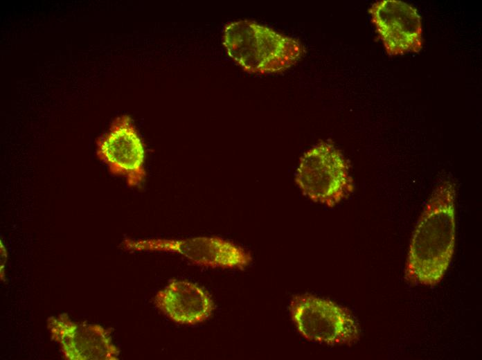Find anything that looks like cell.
<instances>
[{
	"mask_svg": "<svg viewBox=\"0 0 482 360\" xmlns=\"http://www.w3.org/2000/svg\"><path fill=\"white\" fill-rule=\"evenodd\" d=\"M456 186L452 179L431 192L413 231L404 267L410 284L434 287L444 278L456 241Z\"/></svg>",
	"mask_w": 482,
	"mask_h": 360,
	"instance_id": "cell-1",
	"label": "cell"
},
{
	"mask_svg": "<svg viewBox=\"0 0 482 360\" xmlns=\"http://www.w3.org/2000/svg\"><path fill=\"white\" fill-rule=\"evenodd\" d=\"M223 44L238 65L255 74L285 71L297 63L305 52L298 39L247 19L232 21L224 26Z\"/></svg>",
	"mask_w": 482,
	"mask_h": 360,
	"instance_id": "cell-2",
	"label": "cell"
},
{
	"mask_svg": "<svg viewBox=\"0 0 482 360\" xmlns=\"http://www.w3.org/2000/svg\"><path fill=\"white\" fill-rule=\"evenodd\" d=\"M294 181L310 200L330 208L349 197L355 189L348 162L340 150L325 141L303 153Z\"/></svg>",
	"mask_w": 482,
	"mask_h": 360,
	"instance_id": "cell-3",
	"label": "cell"
},
{
	"mask_svg": "<svg viewBox=\"0 0 482 360\" xmlns=\"http://www.w3.org/2000/svg\"><path fill=\"white\" fill-rule=\"evenodd\" d=\"M292 319L309 341L328 345H350L360 337L355 316L335 302L312 294L296 295L289 303Z\"/></svg>",
	"mask_w": 482,
	"mask_h": 360,
	"instance_id": "cell-4",
	"label": "cell"
},
{
	"mask_svg": "<svg viewBox=\"0 0 482 360\" xmlns=\"http://www.w3.org/2000/svg\"><path fill=\"white\" fill-rule=\"evenodd\" d=\"M123 246L129 251L177 253L196 264L211 268L243 269L252 261V257L247 251L219 237L141 240L127 239Z\"/></svg>",
	"mask_w": 482,
	"mask_h": 360,
	"instance_id": "cell-5",
	"label": "cell"
},
{
	"mask_svg": "<svg viewBox=\"0 0 482 360\" xmlns=\"http://www.w3.org/2000/svg\"><path fill=\"white\" fill-rule=\"evenodd\" d=\"M96 154L109 172L125 178L129 186H140L145 177L143 144L130 117L123 115L96 143Z\"/></svg>",
	"mask_w": 482,
	"mask_h": 360,
	"instance_id": "cell-6",
	"label": "cell"
},
{
	"mask_svg": "<svg viewBox=\"0 0 482 360\" xmlns=\"http://www.w3.org/2000/svg\"><path fill=\"white\" fill-rule=\"evenodd\" d=\"M368 11L389 55L418 53L422 49L421 19L413 6L400 0H381Z\"/></svg>",
	"mask_w": 482,
	"mask_h": 360,
	"instance_id": "cell-7",
	"label": "cell"
},
{
	"mask_svg": "<svg viewBox=\"0 0 482 360\" xmlns=\"http://www.w3.org/2000/svg\"><path fill=\"white\" fill-rule=\"evenodd\" d=\"M155 306L170 320L193 325L207 320L215 305L202 288L186 281H172L154 297Z\"/></svg>",
	"mask_w": 482,
	"mask_h": 360,
	"instance_id": "cell-8",
	"label": "cell"
}]
</instances>
